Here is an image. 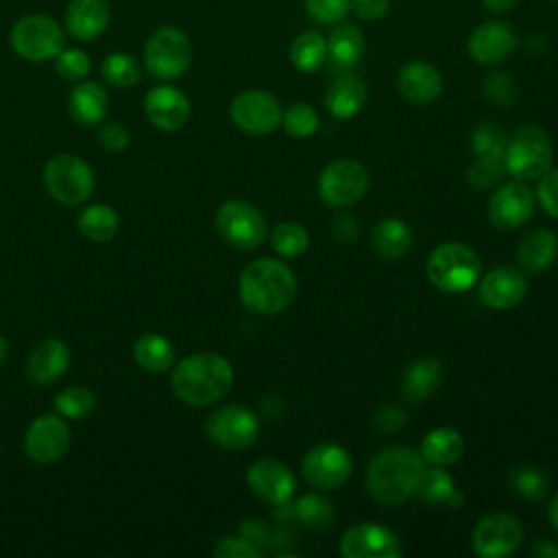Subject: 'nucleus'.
Wrapping results in <instances>:
<instances>
[{
  "instance_id": "nucleus-1",
  "label": "nucleus",
  "mask_w": 558,
  "mask_h": 558,
  "mask_svg": "<svg viewBox=\"0 0 558 558\" xmlns=\"http://www.w3.org/2000/svg\"><path fill=\"white\" fill-rule=\"evenodd\" d=\"M172 392L187 405L207 408L220 401L233 386V368L218 353H192L172 366Z\"/></svg>"
},
{
  "instance_id": "nucleus-2",
  "label": "nucleus",
  "mask_w": 558,
  "mask_h": 558,
  "mask_svg": "<svg viewBox=\"0 0 558 558\" xmlns=\"http://www.w3.org/2000/svg\"><path fill=\"white\" fill-rule=\"evenodd\" d=\"M238 294L253 314H279L294 301L296 279L288 264L259 257L240 272Z\"/></svg>"
},
{
  "instance_id": "nucleus-3",
  "label": "nucleus",
  "mask_w": 558,
  "mask_h": 558,
  "mask_svg": "<svg viewBox=\"0 0 558 558\" xmlns=\"http://www.w3.org/2000/svg\"><path fill=\"white\" fill-rule=\"evenodd\" d=\"M423 469L425 460L410 447H386L371 460L366 469V490L375 501L397 506L414 495Z\"/></svg>"
},
{
  "instance_id": "nucleus-4",
  "label": "nucleus",
  "mask_w": 558,
  "mask_h": 558,
  "mask_svg": "<svg viewBox=\"0 0 558 558\" xmlns=\"http://www.w3.org/2000/svg\"><path fill=\"white\" fill-rule=\"evenodd\" d=\"M427 279L442 292L458 294L475 286L482 262L477 253L462 242L438 244L427 257Z\"/></svg>"
},
{
  "instance_id": "nucleus-5",
  "label": "nucleus",
  "mask_w": 558,
  "mask_h": 558,
  "mask_svg": "<svg viewBox=\"0 0 558 558\" xmlns=\"http://www.w3.org/2000/svg\"><path fill=\"white\" fill-rule=\"evenodd\" d=\"M506 172L517 181L541 179L551 166V140L538 124L519 126L506 142Z\"/></svg>"
},
{
  "instance_id": "nucleus-6",
  "label": "nucleus",
  "mask_w": 558,
  "mask_h": 558,
  "mask_svg": "<svg viewBox=\"0 0 558 558\" xmlns=\"http://www.w3.org/2000/svg\"><path fill=\"white\" fill-rule=\"evenodd\" d=\"M9 41L15 54L26 61L41 63L54 59L65 48V33L57 20L31 13L13 24Z\"/></svg>"
},
{
  "instance_id": "nucleus-7",
  "label": "nucleus",
  "mask_w": 558,
  "mask_h": 558,
  "mask_svg": "<svg viewBox=\"0 0 558 558\" xmlns=\"http://www.w3.org/2000/svg\"><path fill=\"white\" fill-rule=\"evenodd\" d=\"M94 172L87 161L76 155H54L44 166L46 192L61 205H81L94 192Z\"/></svg>"
},
{
  "instance_id": "nucleus-8",
  "label": "nucleus",
  "mask_w": 558,
  "mask_h": 558,
  "mask_svg": "<svg viewBox=\"0 0 558 558\" xmlns=\"http://www.w3.org/2000/svg\"><path fill=\"white\" fill-rule=\"evenodd\" d=\"M144 63L157 78L170 81L183 76L192 63V44L187 35L174 26L153 31L144 46Z\"/></svg>"
},
{
  "instance_id": "nucleus-9",
  "label": "nucleus",
  "mask_w": 558,
  "mask_h": 558,
  "mask_svg": "<svg viewBox=\"0 0 558 558\" xmlns=\"http://www.w3.org/2000/svg\"><path fill=\"white\" fill-rule=\"evenodd\" d=\"M216 231L229 246L238 251H253L266 240L268 225L255 205L233 198L218 207Z\"/></svg>"
},
{
  "instance_id": "nucleus-10",
  "label": "nucleus",
  "mask_w": 558,
  "mask_h": 558,
  "mask_svg": "<svg viewBox=\"0 0 558 558\" xmlns=\"http://www.w3.org/2000/svg\"><path fill=\"white\" fill-rule=\"evenodd\" d=\"M371 185V174L357 159H336L318 177V196L329 207H349L357 203Z\"/></svg>"
},
{
  "instance_id": "nucleus-11",
  "label": "nucleus",
  "mask_w": 558,
  "mask_h": 558,
  "mask_svg": "<svg viewBox=\"0 0 558 558\" xmlns=\"http://www.w3.org/2000/svg\"><path fill=\"white\" fill-rule=\"evenodd\" d=\"M205 434L227 451H242L257 440L259 421L244 405H222L207 416Z\"/></svg>"
},
{
  "instance_id": "nucleus-12",
  "label": "nucleus",
  "mask_w": 558,
  "mask_h": 558,
  "mask_svg": "<svg viewBox=\"0 0 558 558\" xmlns=\"http://www.w3.org/2000/svg\"><path fill=\"white\" fill-rule=\"evenodd\" d=\"M72 445L68 421L57 412L37 416L24 434V451L37 464H52L61 460Z\"/></svg>"
},
{
  "instance_id": "nucleus-13",
  "label": "nucleus",
  "mask_w": 558,
  "mask_h": 558,
  "mask_svg": "<svg viewBox=\"0 0 558 558\" xmlns=\"http://www.w3.org/2000/svg\"><path fill=\"white\" fill-rule=\"evenodd\" d=\"M279 100L264 89H246L231 100L229 116L238 129L251 135H266L281 124Z\"/></svg>"
},
{
  "instance_id": "nucleus-14",
  "label": "nucleus",
  "mask_w": 558,
  "mask_h": 558,
  "mask_svg": "<svg viewBox=\"0 0 558 558\" xmlns=\"http://www.w3.org/2000/svg\"><path fill=\"white\" fill-rule=\"evenodd\" d=\"M353 471V460L349 451L333 442H320L312 447L301 462L303 477L323 490L340 488Z\"/></svg>"
},
{
  "instance_id": "nucleus-15",
  "label": "nucleus",
  "mask_w": 558,
  "mask_h": 558,
  "mask_svg": "<svg viewBox=\"0 0 558 558\" xmlns=\"http://www.w3.org/2000/svg\"><path fill=\"white\" fill-rule=\"evenodd\" d=\"M523 541V527L517 517L506 512H493L477 521L471 534L473 551L482 558L510 556Z\"/></svg>"
},
{
  "instance_id": "nucleus-16",
  "label": "nucleus",
  "mask_w": 558,
  "mask_h": 558,
  "mask_svg": "<svg viewBox=\"0 0 558 558\" xmlns=\"http://www.w3.org/2000/svg\"><path fill=\"white\" fill-rule=\"evenodd\" d=\"M534 214V194L521 181L497 187L488 198V220L501 231L523 227Z\"/></svg>"
},
{
  "instance_id": "nucleus-17",
  "label": "nucleus",
  "mask_w": 558,
  "mask_h": 558,
  "mask_svg": "<svg viewBox=\"0 0 558 558\" xmlns=\"http://www.w3.org/2000/svg\"><path fill=\"white\" fill-rule=\"evenodd\" d=\"M340 554L344 558H397L401 556V543L384 525L357 523L342 534Z\"/></svg>"
},
{
  "instance_id": "nucleus-18",
  "label": "nucleus",
  "mask_w": 558,
  "mask_h": 558,
  "mask_svg": "<svg viewBox=\"0 0 558 558\" xmlns=\"http://www.w3.org/2000/svg\"><path fill=\"white\" fill-rule=\"evenodd\" d=\"M246 484L253 495L272 506L286 504L294 493L292 471L275 458L255 460L246 471Z\"/></svg>"
},
{
  "instance_id": "nucleus-19",
  "label": "nucleus",
  "mask_w": 558,
  "mask_h": 558,
  "mask_svg": "<svg viewBox=\"0 0 558 558\" xmlns=\"http://www.w3.org/2000/svg\"><path fill=\"white\" fill-rule=\"evenodd\" d=\"M144 111L159 131H179L187 124L192 107L187 96L174 85H157L144 98Z\"/></svg>"
},
{
  "instance_id": "nucleus-20",
  "label": "nucleus",
  "mask_w": 558,
  "mask_h": 558,
  "mask_svg": "<svg viewBox=\"0 0 558 558\" xmlns=\"http://www.w3.org/2000/svg\"><path fill=\"white\" fill-rule=\"evenodd\" d=\"M527 294V279L512 266H497L488 270L477 288L480 301L490 310H510Z\"/></svg>"
},
{
  "instance_id": "nucleus-21",
  "label": "nucleus",
  "mask_w": 558,
  "mask_h": 558,
  "mask_svg": "<svg viewBox=\"0 0 558 558\" xmlns=\"http://www.w3.org/2000/svg\"><path fill=\"white\" fill-rule=\"evenodd\" d=\"M469 54L482 65H495L508 59L517 48V33L508 22L495 20L477 26L469 35Z\"/></svg>"
},
{
  "instance_id": "nucleus-22",
  "label": "nucleus",
  "mask_w": 558,
  "mask_h": 558,
  "mask_svg": "<svg viewBox=\"0 0 558 558\" xmlns=\"http://www.w3.org/2000/svg\"><path fill=\"white\" fill-rule=\"evenodd\" d=\"M70 349L59 338H46L33 347L26 357V379L35 386H50L65 375Z\"/></svg>"
},
{
  "instance_id": "nucleus-23",
  "label": "nucleus",
  "mask_w": 558,
  "mask_h": 558,
  "mask_svg": "<svg viewBox=\"0 0 558 558\" xmlns=\"http://www.w3.org/2000/svg\"><path fill=\"white\" fill-rule=\"evenodd\" d=\"M397 87L412 105H429L442 92V76L436 65L427 61H410L399 70Z\"/></svg>"
},
{
  "instance_id": "nucleus-24",
  "label": "nucleus",
  "mask_w": 558,
  "mask_h": 558,
  "mask_svg": "<svg viewBox=\"0 0 558 558\" xmlns=\"http://www.w3.org/2000/svg\"><path fill=\"white\" fill-rule=\"evenodd\" d=\"M109 26L107 0H70L65 9V31L78 41H92Z\"/></svg>"
},
{
  "instance_id": "nucleus-25",
  "label": "nucleus",
  "mask_w": 558,
  "mask_h": 558,
  "mask_svg": "<svg viewBox=\"0 0 558 558\" xmlns=\"http://www.w3.org/2000/svg\"><path fill=\"white\" fill-rule=\"evenodd\" d=\"M107 92L100 83L96 81H78L68 98V111L70 116L83 124V126H94L98 122H102L105 113H107Z\"/></svg>"
},
{
  "instance_id": "nucleus-26",
  "label": "nucleus",
  "mask_w": 558,
  "mask_h": 558,
  "mask_svg": "<svg viewBox=\"0 0 558 558\" xmlns=\"http://www.w3.org/2000/svg\"><path fill=\"white\" fill-rule=\"evenodd\" d=\"M442 381V364L436 357H418L408 364L401 379V397L408 403H421Z\"/></svg>"
},
{
  "instance_id": "nucleus-27",
  "label": "nucleus",
  "mask_w": 558,
  "mask_h": 558,
  "mask_svg": "<svg viewBox=\"0 0 558 558\" xmlns=\"http://www.w3.org/2000/svg\"><path fill=\"white\" fill-rule=\"evenodd\" d=\"M364 102H366V85L353 74L338 76L325 94V107L338 120L353 118L364 107Z\"/></svg>"
},
{
  "instance_id": "nucleus-28",
  "label": "nucleus",
  "mask_w": 558,
  "mask_h": 558,
  "mask_svg": "<svg viewBox=\"0 0 558 558\" xmlns=\"http://www.w3.org/2000/svg\"><path fill=\"white\" fill-rule=\"evenodd\" d=\"M558 257V238L549 229H534L523 235L517 248L519 264L530 272L549 268Z\"/></svg>"
},
{
  "instance_id": "nucleus-29",
  "label": "nucleus",
  "mask_w": 558,
  "mask_h": 558,
  "mask_svg": "<svg viewBox=\"0 0 558 558\" xmlns=\"http://www.w3.org/2000/svg\"><path fill=\"white\" fill-rule=\"evenodd\" d=\"M412 229L399 218H384L371 231V246L384 259H399L412 248Z\"/></svg>"
},
{
  "instance_id": "nucleus-30",
  "label": "nucleus",
  "mask_w": 558,
  "mask_h": 558,
  "mask_svg": "<svg viewBox=\"0 0 558 558\" xmlns=\"http://www.w3.org/2000/svg\"><path fill=\"white\" fill-rule=\"evenodd\" d=\"M421 458L432 466H449L464 453V438L453 427H436L421 442Z\"/></svg>"
},
{
  "instance_id": "nucleus-31",
  "label": "nucleus",
  "mask_w": 558,
  "mask_h": 558,
  "mask_svg": "<svg viewBox=\"0 0 558 558\" xmlns=\"http://www.w3.org/2000/svg\"><path fill=\"white\" fill-rule=\"evenodd\" d=\"M364 54V35L353 24L333 28L327 39V57L336 70H351Z\"/></svg>"
},
{
  "instance_id": "nucleus-32",
  "label": "nucleus",
  "mask_w": 558,
  "mask_h": 558,
  "mask_svg": "<svg viewBox=\"0 0 558 558\" xmlns=\"http://www.w3.org/2000/svg\"><path fill=\"white\" fill-rule=\"evenodd\" d=\"M133 360L148 373H163L174 364V347L161 333H144L133 344Z\"/></svg>"
},
{
  "instance_id": "nucleus-33",
  "label": "nucleus",
  "mask_w": 558,
  "mask_h": 558,
  "mask_svg": "<svg viewBox=\"0 0 558 558\" xmlns=\"http://www.w3.org/2000/svg\"><path fill=\"white\" fill-rule=\"evenodd\" d=\"M120 229V216L111 205L94 203L78 214V231L92 242H107Z\"/></svg>"
},
{
  "instance_id": "nucleus-34",
  "label": "nucleus",
  "mask_w": 558,
  "mask_h": 558,
  "mask_svg": "<svg viewBox=\"0 0 558 558\" xmlns=\"http://www.w3.org/2000/svg\"><path fill=\"white\" fill-rule=\"evenodd\" d=\"M327 59V41L316 31L301 33L290 46V61L299 72H316Z\"/></svg>"
},
{
  "instance_id": "nucleus-35",
  "label": "nucleus",
  "mask_w": 558,
  "mask_h": 558,
  "mask_svg": "<svg viewBox=\"0 0 558 558\" xmlns=\"http://www.w3.org/2000/svg\"><path fill=\"white\" fill-rule=\"evenodd\" d=\"M292 517L310 530H325L333 523V506L320 495H303L292 506Z\"/></svg>"
},
{
  "instance_id": "nucleus-36",
  "label": "nucleus",
  "mask_w": 558,
  "mask_h": 558,
  "mask_svg": "<svg viewBox=\"0 0 558 558\" xmlns=\"http://www.w3.org/2000/svg\"><path fill=\"white\" fill-rule=\"evenodd\" d=\"M96 408V395L85 386H68L54 397V410L70 421H81Z\"/></svg>"
},
{
  "instance_id": "nucleus-37",
  "label": "nucleus",
  "mask_w": 558,
  "mask_h": 558,
  "mask_svg": "<svg viewBox=\"0 0 558 558\" xmlns=\"http://www.w3.org/2000/svg\"><path fill=\"white\" fill-rule=\"evenodd\" d=\"M453 490V477L445 471V466H432L423 469L414 495H418L427 504H447Z\"/></svg>"
},
{
  "instance_id": "nucleus-38",
  "label": "nucleus",
  "mask_w": 558,
  "mask_h": 558,
  "mask_svg": "<svg viewBox=\"0 0 558 558\" xmlns=\"http://www.w3.org/2000/svg\"><path fill=\"white\" fill-rule=\"evenodd\" d=\"M100 72L105 81L113 87H131L142 76L135 57H131L129 52H111L109 57H105L100 63Z\"/></svg>"
},
{
  "instance_id": "nucleus-39",
  "label": "nucleus",
  "mask_w": 558,
  "mask_h": 558,
  "mask_svg": "<svg viewBox=\"0 0 558 558\" xmlns=\"http://www.w3.org/2000/svg\"><path fill=\"white\" fill-rule=\"evenodd\" d=\"M270 242H272V248L279 255H283V257H299L301 253L307 251L310 235H307L303 225L288 220V222H279L270 231Z\"/></svg>"
},
{
  "instance_id": "nucleus-40",
  "label": "nucleus",
  "mask_w": 558,
  "mask_h": 558,
  "mask_svg": "<svg viewBox=\"0 0 558 558\" xmlns=\"http://www.w3.org/2000/svg\"><path fill=\"white\" fill-rule=\"evenodd\" d=\"M318 113L312 105L307 102H292L283 113H281V124L288 135L296 140H305L318 131Z\"/></svg>"
},
{
  "instance_id": "nucleus-41",
  "label": "nucleus",
  "mask_w": 558,
  "mask_h": 558,
  "mask_svg": "<svg viewBox=\"0 0 558 558\" xmlns=\"http://www.w3.org/2000/svg\"><path fill=\"white\" fill-rule=\"evenodd\" d=\"M508 137L504 135L501 126L493 122H482L473 129L471 135V148L475 157H504Z\"/></svg>"
},
{
  "instance_id": "nucleus-42",
  "label": "nucleus",
  "mask_w": 558,
  "mask_h": 558,
  "mask_svg": "<svg viewBox=\"0 0 558 558\" xmlns=\"http://www.w3.org/2000/svg\"><path fill=\"white\" fill-rule=\"evenodd\" d=\"M510 484L517 495L523 499H541L547 493V477L536 466H517L510 473Z\"/></svg>"
},
{
  "instance_id": "nucleus-43",
  "label": "nucleus",
  "mask_w": 558,
  "mask_h": 558,
  "mask_svg": "<svg viewBox=\"0 0 558 558\" xmlns=\"http://www.w3.org/2000/svg\"><path fill=\"white\" fill-rule=\"evenodd\" d=\"M506 172L504 157H475V161L469 168L466 181L475 190L493 187Z\"/></svg>"
},
{
  "instance_id": "nucleus-44",
  "label": "nucleus",
  "mask_w": 558,
  "mask_h": 558,
  "mask_svg": "<svg viewBox=\"0 0 558 558\" xmlns=\"http://www.w3.org/2000/svg\"><path fill=\"white\" fill-rule=\"evenodd\" d=\"M89 54L81 48H63L57 57H54V68H57V74L63 78V81H83L89 72Z\"/></svg>"
},
{
  "instance_id": "nucleus-45",
  "label": "nucleus",
  "mask_w": 558,
  "mask_h": 558,
  "mask_svg": "<svg viewBox=\"0 0 558 558\" xmlns=\"http://www.w3.org/2000/svg\"><path fill=\"white\" fill-rule=\"evenodd\" d=\"M486 98L497 107H510L517 100V83L506 72H490L484 81Z\"/></svg>"
},
{
  "instance_id": "nucleus-46",
  "label": "nucleus",
  "mask_w": 558,
  "mask_h": 558,
  "mask_svg": "<svg viewBox=\"0 0 558 558\" xmlns=\"http://www.w3.org/2000/svg\"><path fill=\"white\" fill-rule=\"evenodd\" d=\"M211 554L216 558H259L262 549L248 541L246 536H222L218 538V543L214 545Z\"/></svg>"
},
{
  "instance_id": "nucleus-47",
  "label": "nucleus",
  "mask_w": 558,
  "mask_h": 558,
  "mask_svg": "<svg viewBox=\"0 0 558 558\" xmlns=\"http://www.w3.org/2000/svg\"><path fill=\"white\" fill-rule=\"evenodd\" d=\"M351 0H305L307 13L320 24H336L349 13Z\"/></svg>"
},
{
  "instance_id": "nucleus-48",
  "label": "nucleus",
  "mask_w": 558,
  "mask_h": 558,
  "mask_svg": "<svg viewBox=\"0 0 558 558\" xmlns=\"http://www.w3.org/2000/svg\"><path fill=\"white\" fill-rule=\"evenodd\" d=\"M536 196L541 207L558 218V170H547L541 179H538V187H536Z\"/></svg>"
},
{
  "instance_id": "nucleus-49",
  "label": "nucleus",
  "mask_w": 558,
  "mask_h": 558,
  "mask_svg": "<svg viewBox=\"0 0 558 558\" xmlns=\"http://www.w3.org/2000/svg\"><path fill=\"white\" fill-rule=\"evenodd\" d=\"M129 131L124 124L120 122H105L100 129H98V142L105 150H111V153H120L129 146Z\"/></svg>"
},
{
  "instance_id": "nucleus-50",
  "label": "nucleus",
  "mask_w": 558,
  "mask_h": 558,
  "mask_svg": "<svg viewBox=\"0 0 558 558\" xmlns=\"http://www.w3.org/2000/svg\"><path fill=\"white\" fill-rule=\"evenodd\" d=\"M349 9L362 20H379L388 11V0H351Z\"/></svg>"
},
{
  "instance_id": "nucleus-51",
  "label": "nucleus",
  "mask_w": 558,
  "mask_h": 558,
  "mask_svg": "<svg viewBox=\"0 0 558 558\" xmlns=\"http://www.w3.org/2000/svg\"><path fill=\"white\" fill-rule=\"evenodd\" d=\"M375 425L384 432H395L403 425V412L395 410V408H381L377 414H375Z\"/></svg>"
},
{
  "instance_id": "nucleus-52",
  "label": "nucleus",
  "mask_w": 558,
  "mask_h": 558,
  "mask_svg": "<svg viewBox=\"0 0 558 558\" xmlns=\"http://www.w3.org/2000/svg\"><path fill=\"white\" fill-rule=\"evenodd\" d=\"M530 554L534 556H541V558H558V545L545 541V538H538L536 545L530 549Z\"/></svg>"
},
{
  "instance_id": "nucleus-53",
  "label": "nucleus",
  "mask_w": 558,
  "mask_h": 558,
  "mask_svg": "<svg viewBox=\"0 0 558 558\" xmlns=\"http://www.w3.org/2000/svg\"><path fill=\"white\" fill-rule=\"evenodd\" d=\"M519 0H482V4L493 13H506L510 11Z\"/></svg>"
},
{
  "instance_id": "nucleus-54",
  "label": "nucleus",
  "mask_w": 558,
  "mask_h": 558,
  "mask_svg": "<svg viewBox=\"0 0 558 558\" xmlns=\"http://www.w3.org/2000/svg\"><path fill=\"white\" fill-rule=\"evenodd\" d=\"M547 517H549V523L554 525V530L558 532V493L551 497L549 501V508H547Z\"/></svg>"
},
{
  "instance_id": "nucleus-55",
  "label": "nucleus",
  "mask_w": 558,
  "mask_h": 558,
  "mask_svg": "<svg viewBox=\"0 0 558 558\" xmlns=\"http://www.w3.org/2000/svg\"><path fill=\"white\" fill-rule=\"evenodd\" d=\"M7 357H9V342H7V338L0 333V366H4Z\"/></svg>"
},
{
  "instance_id": "nucleus-56",
  "label": "nucleus",
  "mask_w": 558,
  "mask_h": 558,
  "mask_svg": "<svg viewBox=\"0 0 558 558\" xmlns=\"http://www.w3.org/2000/svg\"><path fill=\"white\" fill-rule=\"evenodd\" d=\"M554 2H558V0H554Z\"/></svg>"
}]
</instances>
